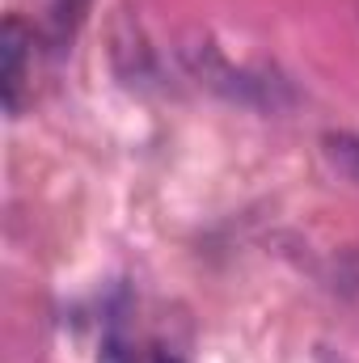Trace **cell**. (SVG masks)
<instances>
[{
  "label": "cell",
  "mask_w": 359,
  "mask_h": 363,
  "mask_svg": "<svg viewBox=\"0 0 359 363\" xmlns=\"http://www.w3.org/2000/svg\"><path fill=\"white\" fill-rule=\"evenodd\" d=\"M0 60H4V106L9 114L21 110V93L30 81V64H34V26H26L21 17H9L4 21V34H0Z\"/></svg>",
  "instance_id": "6da1fadb"
},
{
  "label": "cell",
  "mask_w": 359,
  "mask_h": 363,
  "mask_svg": "<svg viewBox=\"0 0 359 363\" xmlns=\"http://www.w3.org/2000/svg\"><path fill=\"white\" fill-rule=\"evenodd\" d=\"M89 0H38V26L34 34H43L47 43H68L77 34V26L85 21Z\"/></svg>",
  "instance_id": "7a4b0ae2"
},
{
  "label": "cell",
  "mask_w": 359,
  "mask_h": 363,
  "mask_svg": "<svg viewBox=\"0 0 359 363\" xmlns=\"http://www.w3.org/2000/svg\"><path fill=\"white\" fill-rule=\"evenodd\" d=\"M326 152H330V161H334L347 178L359 182V140H351V135H330V140H326Z\"/></svg>",
  "instance_id": "3957f363"
},
{
  "label": "cell",
  "mask_w": 359,
  "mask_h": 363,
  "mask_svg": "<svg viewBox=\"0 0 359 363\" xmlns=\"http://www.w3.org/2000/svg\"><path fill=\"white\" fill-rule=\"evenodd\" d=\"M153 363H182V359H174V355H153Z\"/></svg>",
  "instance_id": "277c9868"
}]
</instances>
